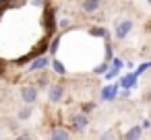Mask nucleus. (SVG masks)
<instances>
[{
    "label": "nucleus",
    "mask_w": 151,
    "mask_h": 140,
    "mask_svg": "<svg viewBox=\"0 0 151 140\" xmlns=\"http://www.w3.org/2000/svg\"><path fill=\"white\" fill-rule=\"evenodd\" d=\"M70 130L73 132H77V134H81V132H85L87 128H89V117H87V113H83V111H75V113H70Z\"/></svg>",
    "instance_id": "nucleus-1"
},
{
    "label": "nucleus",
    "mask_w": 151,
    "mask_h": 140,
    "mask_svg": "<svg viewBox=\"0 0 151 140\" xmlns=\"http://www.w3.org/2000/svg\"><path fill=\"white\" fill-rule=\"evenodd\" d=\"M132 27H134V23L130 21V19H122L118 25H116V31H114V35H116V39H126L128 37V33L132 31Z\"/></svg>",
    "instance_id": "nucleus-2"
},
{
    "label": "nucleus",
    "mask_w": 151,
    "mask_h": 140,
    "mask_svg": "<svg viewBox=\"0 0 151 140\" xmlns=\"http://www.w3.org/2000/svg\"><path fill=\"white\" fill-rule=\"evenodd\" d=\"M37 87H33V85H23L21 87V91H19V95H21V99L25 101V103H29V105H33L35 101H37Z\"/></svg>",
    "instance_id": "nucleus-3"
},
{
    "label": "nucleus",
    "mask_w": 151,
    "mask_h": 140,
    "mask_svg": "<svg viewBox=\"0 0 151 140\" xmlns=\"http://www.w3.org/2000/svg\"><path fill=\"white\" fill-rule=\"evenodd\" d=\"M118 91H120L118 82H114V85H108V87H104V89H101V93H99V99H101V101H106V103H110V101H114V99L118 97Z\"/></svg>",
    "instance_id": "nucleus-4"
},
{
    "label": "nucleus",
    "mask_w": 151,
    "mask_h": 140,
    "mask_svg": "<svg viewBox=\"0 0 151 140\" xmlns=\"http://www.w3.org/2000/svg\"><path fill=\"white\" fill-rule=\"evenodd\" d=\"M62 97H64V87L60 82L48 87V99H50V103H58V101H62Z\"/></svg>",
    "instance_id": "nucleus-5"
},
{
    "label": "nucleus",
    "mask_w": 151,
    "mask_h": 140,
    "mask_svg": "<svg viewBox=\"0 0 151 140\" xmlns=\"http://www.w3.org/2000/svg\"><path fill=\"white\" fill-rule=\"evenodd\" d=\"M50 66V60H48V56H33V60H31V64H29V70L31 72H37V70H44V68H48Z\"/></svg>",
    "instance_id": "nucleus-6"
},
{
    "label": "nucleus",
    "mask_w": 151,
    "mask_h": 140,
    "mask_svg": "<svg viewBox=\"0 0 151 140\" xmlns=\"http://www.w3.org/2000/svg\"><path fill=\"white\" fill-rule=\"evenodd\" d=\"M137 78H139V76H134V72H128V74L120 76L118 87H120V89H134V87H137Z\"/></svg>",
    "instance_id": "nucleus-7"
},
{
    "label": "nucleus",
    "mask_w": 151,
    "mask_h": 140,
    "mask_svg": "<svg viewBox=\"0 0 151 140\" xmlns=\"http://www.w3.org/2000/svg\"><path fill=\"white\" fill-rule=\"evenodd\" d=\"M50 138L52 140H66V138H70V132L66 130V128H54L52 132H50Z\"/></svg>",
    "instance_id": "nucleus-8"
},
{
    "label": "nucleus",
    "mask_w": 151,
    "mask_h": 140,
    "mask_svg": "<svg viewBox=\"0 0 151 140\" xmlns=\"http://www.w3.org/2000/svg\"><path fill=\"white\" fill-rule=\"evenodd\" d=\"M99 4L101 2H97V0H83V11L87 13V15H91V13H97L99 11Z\"/></svg>",
    "instance_id": "nucleus-9"
},
{
    "label": "nucleus",
    "mask_w": 151,
    "mask_h": 140,
    "mask_svg": "<svg viewBox=\"0 0 151 140\" xmlns=\"http://www.w3.org/2000/svg\"><path fill=\"white\" fill-rule=\"evenodd\" d=\"M141 134H143V126H132L128 132L122 134V138H126V140H134V138H141Z\"/></svg>",
    "instance_id": "nucleus-10"
},
{
    "label": "nucleus",
    "mask_w": 151,
    "mask_h": 140,
    "mask_svg": "<svg viewBox=\"0 0 151 140\" xmlns=\"http://www.w3.org/2000/svg\"><path fill=\"white\" fill-rule=\"evenodd\" d=\"M89 35L91 37H101V39H110V33H108V29H104V27H91L89 29Z\"/></svg>",
    "instance_id": "nucleus-11"
},
{
    "label": "nucleus",
    "mask_w": 151,
    "mask_h": 140,
    "mask_svg": "<svg viewBox=\"0 0 151 140\" xmlns=\"http://www.w3.org/2000/svg\"><path fill=\"white\" fill-rule=\"evenodd\" d=\"M50 66L54 68V72H56L58 76H64V74H66V66H64L60 60H56V58H54V60L50 62Z\"/></svg>",
    "instance_id": "nucleus-12"
},
{
    "label": "nucleus",
    "mask_w": 151,
    "mask_h": 140,
    "mask_svg": "<svg viewBox=\"0 0 151 140\" xmlns=\"http://www.w3.org/2000/svg\"><path fill=\"white\" fill-rule=\"evenodd\" d=\"M31 115H33V107H31L29 103H27V107H23V109H21V111L17 113V117H19L21 122H25V119H29Z\"/></svg>",
    "instance_id": "nucleus-13"
},
{
    "label": "nucleus",
    "mask_w": 151,
    "mask_h": 140,
    "mask_svg": "<svg viewBox=\"0 0 151 140\" xmlns=\"http://www.w3.org/2000/svg\"><path fill=\"white\" fill-rule=\"evenodd\" d=\"M60 41H62V35H56V37L50 41V45H48V52H50L52 56L58 52V48H60Z\"/></svg>",
    "instance_id": "nucleus-14"
},
{
    "label": "nucleus",
    "mask_w": 151,
    "mask_h": 140,
    "mask_svg": "<svg viewBox=\"0 0 151 140\" xmlns=\"http://www.w3.org/2000/svg\"><path fill=\"white\" fill-rule=\"evenodd\" d=\"M108 68H110V62H106V60H104L101 64H97V66L93 68V74H104Z\"/></svg>",
    "instance_id": "nucleus-15"
},
{
    "label": "nucleus",
    "mask_w": 151,
    "mask_h": 140,
    "mask_svg": "<svg viewBox=\"0 0 151 140\" xmlns=\"http://www.w3.org/2000/svg\"><path fill=\"white\" fill-rule=\"evenodd\" d=\"M149 68H151V62H141V64H139V68H137V70H132V72H134V76H141V74H143L145 70H149Z\"/></svg>",
    "instance_id": "nucleus-16"
},
{
    "label": "nucleus",
    "mask_w": 151,
    "mask_h": 140,
    "mask_svg": "<svg viewBox=\"0 0 151 140\" xmlns=\"http://www.w3.org/2000/svg\"><path fill=\"white\" fill-rule=\"evenodd\" d=\"M93 109H95V103H93V101H87V103L81 105V111H83V113H91Z\"/></svg>",
    "instance_id": "nucleus-17"
},
{
    "label": "nucleus",
    "mask_w": 151,
    "mask_h": 140,
    "mask_svg": "<svg viewBox=\"0 0 151 140\" xmlns=\"http://www.w3.org/2000/svg\"><path fill=\"white\" fill-rule=\"evenodd\" d=\"M112 66H114V68H118V70H120V68H122V66H124V60H122V58H112Z\"/></svg>",
    "instance_id": "nucleus-18"
},
{
    "label": "nucleus",
    "mask_w": 151,
    "mask_h": 140,
    "mask_svg": "<svg viewBox=\"0 0 151 140\" xmlns=\"http://www.w3.org/2000/svg\"><path fill=\"white\" fill-rule=\"evenodd\" d=\"M58 27H60V29H66V27H70V21H68V19H62V21L58 23Z\"/></svg>",
    "instance_id": "nucleus-19"
},
{
    "label": "nucleus",
    "mask_w": 151,
    "mask_h": 140,
    "mask_svg": "<svg viewBox=\"0 0 151 140\" xmlns=\"http://www.w3.org/2000/svg\"><path fill=\"white\" fill-rule=\"evenodd\" d=\"M118 93H120V91H118ZM120 97H122V99H128V97H130V89H122Z\"/></svg>",
    "instance_id": "nucleus-20"
},
{
    "label": "nucleus",
    "mask_w": 151,
    "mask_h": 140,
    "mask_svg": "<svg viewBox=\"0 0 151 140\" xmlns=\"http://www.w3.org/2000/svg\"><path fill=\"white\" fill-rule=\"evenodd\" d=\"M31 4H33V6H44L46 0H31Z\"/></svg>",
    "instance_id": "nucleus-21"
},
{
    "label": "nucleus",
    "mask_w": 151,
    "mask_h": 140,
    "mask_svg": "<svg viewBox=\"0 0 151 140\" xmlns=\"http://www.w3.org/2000/svg\"><path fill=\"white\" fill-rule=\"evenodd\" d=\"M99 138H114V134H112V132H101Z\"/></svg>",
    "instance_id": "nucleus-22"
},
{
    "label": "nucleus",
    "mask_w": 151,
    "mask_h": 140,
    "mask_svg": "<svg viewBox=\"0 0 151 140\" xmlns=\"http://www.w3.org/2000/svg\"><path fill=\"white\" fill-rule=\"evenodd\" d=\"M19 138H23V140H27V138H31V134H29V132H21V134H19Z\"/></svg>",
    "instance_id": "nucleus-23"
},
{
    "label": "nucleus",
    "mask_w": 151,
    "mask_h": 140,
    "mask_svg": "<svg viewBox=\"0 0 151 140\" xmlns=\"http://www.w3.org/2000/svg\"><path fill=\"white\" fill-rule=\"evenodd\" d=\"M4 74V62H0V76Z\"/></svg>",
    "instance_id": "nucleus-24"
},
{
    "label": "nucleus",
    "mask_w": 151,
    "mask_h": 140,
    "mask_svg": "<svg viewBox=\"0 0 151 140\" xmlns=\"http://www.w3.org/2000/svg\"><path fill=\"white\" fill-rule=\"evenodd\" d=\"M145 2H147V4H151V0H145Z\"/></svg>",
    "instance_id": "nucleus-25"
},
{
    "label": "nucleus",
    "mask_w": 151,
    "mask_h": 140,
    "mask_svg": "<svg viewBox=\"0 0 151 140\" xmlns=\"http://www.w3.org/2000/svg\"><path fill=\"white\" fill-rule=\"evenodd\" d=\"M2 2H4V0H0V4H2Z\"/></svg>",
    "instance_id": "nucleus-26"
},
{
    "label": "nucleus",
    "mask_w": 151,
    "mask_h": 140,
    "mask_svg": "<svg viewBox=\"0 0 151 140\" xmlns=\"http://www.w3.org/2000/svg\"><path fill=\"white\" fill-rule=\"evenodd\" d=\"M97 2H104V0H97Z\"/></svg>",
    "instance_id": "nucleus-27"
},
{
    "label": "nucleus",
    "mask_w": 151,
    "mask_h": 140,
    "mask_svg": "<svg viewBox=\"0 0 151 140\" xmlns=\"http://www.w3.org/2000/svg\"><path fill=\"white\" fill-rule=\"evenodd\" d=\"M149 122H151V119H149Z\"/></svg>",
    "instance_id": "nucleus-28"
}]
</instances>
